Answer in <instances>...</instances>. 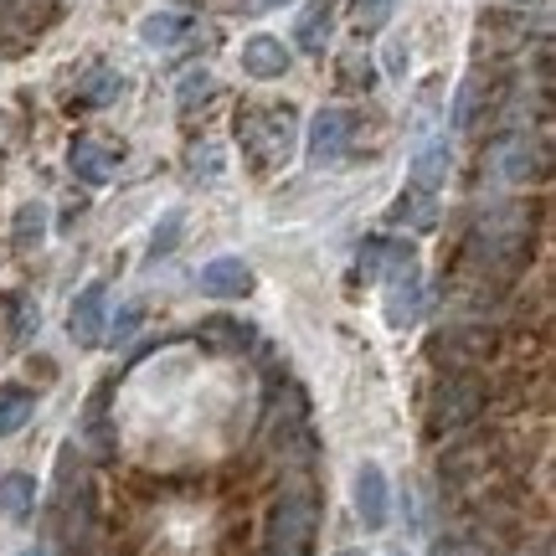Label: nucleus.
<instances>
[{
	"label": "nucleus",
	"mask_w": 556,
	"mask_h": 556,
	"mask_svg": "<svg viewBox=\"0 0 556 556\" xmlns=\"http://www.w3.org/2000/svg\"><path fill=\"white\" fill-rule=\"evenodd\" d=\"M294 129H299L294 103H248L238 114V139L258 170L283 165V160L294 155Z\"/></svg>",
	"instance_id": "1"
},
{
	"label": "nucleus",
	"mask_w": 556,
	"mask_h": 556,
	"mask_svg": "<svg viewBox=\"0 0 556 556\" xmlns=\"http://www.w3.org/2000/svg\"><path fill=\"white\" fill-rule=\"evenodd\" d=\"M319 531V500L309 490H289L268 510V531H263V556H309Z\"/></svg>",
	"instance_id": "2"
},
{
	"label": "nucleus",
	"mask_w": 556,
	"mask_h": 556,
	"mask_svg": "<svg viewBox=\"0 0 556 556\" xmlns=\"http://www.w3.org/2000/svg\"><path fill=\"white\" fill-rule=\"evenodd\" d=\"M484 407H490V381L479 371H448V381L428 402V438H448L469 428Z\"/></svg>",
	"instance_id": "3"
},
{
	"label": "nucleus",
	"mask_w": 556,
	"mask_h": 556,
	"mask_svg": "<svg viewBox=\"0 0 556 556\" xmlns=\"http://www.w3.org/2000/svg\"><path fill=\"white\" fill-rule=\"evenodd\" d=\"M428 356L438 366H454V371H475L484 356H495V330L490 325H454V330H438L428 340Z\"/></svg>",
	"instance_id": "4"
},
{
	"label": "nucleus",
	"mask_w": 556,
	"mask_h": 556,
	"mask_svg": "<svg viewBox=\"0 0 556 556\" xmlns=\"http://www.w3.org/2000/svg\"><path fill=\"white\" fill-rule=\"evenodd\" d=\"M351 129H356V114H351V109H319L315 124H309V144H304L309 165H315V170L340 165L345 150H351Z\"/></svg>",
	"instance_id": "5"
},
{
	"label": "nucleus",
	"mask_w": 556,
	"mask_h": 556,
	"mask_svg": "<svg viewBox=\"0 0 556 556\" xmlns=\"http://www.w3.org/2000/svg\"><path fill=\"white\" fill-rule=\"evenodd\" d=\"M407 268H417V248L407 238H371L356 258L361 278H397Z\"/></svg>",
	"instance_id": "6"
},
{
	"label": "nucleus",
	"mask_w": 556,
	"mask_h": 556,
	"mask_svg": "<svg viewBox=\"0 0 556 556\" xmlns=\"http://www.w3.org/2000/svg\"><path fill=\"white\" fill-rule=\"evenodd\" d=\"M541 165H546V155H541V144L531 135H510V139H500L495 144V176L510 180V186L536 180Z\"/></svg>",
	"instance_id": "7"
},
{
	"label": "nucleus",
	"mask_w": 556,
	"mask_h": 556,
	"mask_svg": "<svg viewBox=\"0 0 556 556\" xmlns=\"http://www.w3.org/2000/svg\"><path fill=\"white\" fill-rule=\"evenodd\" d=\"M103 319H109V283H88L73 299V319H67V330H73V340H78L83 351H93L103 340Z\"/></svg>",
	"instance_id": "8"
},
{
	"label": "nucleus",
	"mask_w": 556,
	"mask_h": 556,
	"mask_svg": "<svg viewBox=\"0 0 556 556\" xmlns=\"http://www.w3.org/2000/svg\"><path fill=\"white\" fill-rule=\"evenodd\" d=\"M422 309H428V294H422V274H417V268H407V274H397V278H387V325H392V330L417 325V319H422Z\"/></svg>",
	"instance_id": "9"
},
{
	"label": "nucleus",
	"mask_w": 556,
	"mask_h": 556,
	"mask_svg": "<svg viewBox=\"0 0 556 556\" xmlns=\"http://www.w3.org/2000/svg\"><path fill=\"white\" fill-rule=\"evenodd\" d=\"M289 67H294V52H289V47H283L278 37L258 31V37L242 41V73H248V78L274 83V78H283Z\"/></svg>",
	"instance_id": "10"
},
{
	"label": "nucleus",
	"mask_w": 556,
	"mask_h": 556,
	"mask_svg": "<svg viewBox=\"0 0 556 556\" xmlns=\"http://www.w3.org/2000/svg\"><path fill=\"white\" fill-rule=\"evenodd\" d=\"M387 510H392V495H387V475L381 464H361L356 469V516L366 531H381L387 526Z\"/></svg>",
	"instance_id": "11"
},
{
	"label": "nucleus",
	"mask_w": 556,
	"mask_h": 556,
	"mask_svg": "<svg viewBox=\"0 0 556 556\" xmlns=\"http://www.w3.org/2000/svg\"><path fill=\"white\" fill-rule=\"evenodd\" d=\"M197 283L206 299H248L253 294V268L242 258H212L201 268Z\"/></svg>",
	"instance_id": "12"
},
{
	"label": "nucleus",
	"mask_w": 556,
	"mask_h": 556,
	"mask_svg": "<svg viewBox=\"0 0 556 556\" xmlns=\"http://www.w3.org/2000/svg\"><path fill=\"white\" fill-rule=\"evenodd\" d=\"M438 475H443V484H475V479H490V443L484 438H475V443H454L448 454H443V464H438Z\"/></svg>",
	"instance_id": "13"
},
{
	"label": "nucleus",
	"mask_w": 556,
	"mask_h": 556,
	"mask_svg": "<svg viewBox=\"0 0 556 556\" xmlns=\"http://www.w3.org/2000/svg\"><path fill=\"white\" fill-rule=\"evenodd\" d=\"M67 165H73V176L78 180L103 186V180H114V170H119V150H114V144H99V139H73Z\"/></svg>",
	"instance_id": "14"
},
{
	"label": "nucleus",
	"mask_w": 556,
	"mask_h": 556,
	"mask_svg": "<svg viewBox=\"0 0 556 556\" xmlns=\"http://www.w3.org/2000/svg\"><path fill=\"white\" fill-rule=\"evenodd\" d=\"M330 31H336V0H309V5L299 11L294 47L309 52V58H319V52L330 47Z\"/></svg>",
	"instance_id": "15"
},
{
	"label": "nucleus",
	"mask_w": 556,
	"mask_h": 556,
	"mask_svg": "<svg viewBox=\"0 0 556 556\" xmlns=\"http://www.w3.org/2000/svg\"><path fill=\"white\" fill-rule=\"evenodd\" d=\"M197 31V21L180 16V11H155V16L139 21V37H144V47H160V52H170V47H180V41Z\"/></svg>",
	"instance_id": "16"
},
{
	"label": "nucleus",
	"mask_w": 556,
	"mask_h": 556,
	"mask_svg": "<svg viewBox=\"0 0 556 556\" xmlns=\"http://www.w3.org/2000/svg\"><path fill=\"white\" fill-rule=\"evenodd\" d=\"M448 160H454L448 139H443V135L428 139V144L413 155V186H417V191H433V197H438V186H443V176H448Z\"/></svg>",
	"instance_id": "17"
},
{
	"label": "nucleus",
	"mask_w": 556,
	"mask_h": 556,
	"mask_svg": "<svg viewBox=\"0 0 556 556\" xmlns=\"http://www.w3.org/2000/svg\"><path fill=\"white\" fill-rule=\"evenodd\" d=\"M433 217H438L433 191H417V186H407V191L387 206V227H433Z\"/></svg>",
	"instance_id": "18"
},
{
	"label": "nucleus",
	"mask_w": 556,
	"mask_h": 556,
	"mask_svg": "<svg viewBox=\"0 0 556 556\" xmlns=\"http://www.w3.org/2000/svg\"><path fill=\"white\" fill-rule=\"evenodd\" d=\"M31 413H37V392L21 387V381H5V387H0V438L21 433V428L31 422Z\"/></svg>",
	"instance_id": "19"
},
{
	"label": "nucleus",
	"mask_w": 556,
	"mask_h": 556,
	"mask_svg": "<svg viewBox=\"0 0 556 556\" xmlns=\"http://www.w3.org/2000/svg\"><path fill=\"white\" fill-rule=\"evenodd\" d=\"M83 438H88V448L93 458H109L114 454V422H109V381H99V392H93V407H88V422H83Z\"/></svg>",
	"instance_id": "20"
},
{
	"label": "nucleus",
	"mask_w": 556,
	"mask_h": 556,
	"mask_svg": "<svg viewBox=\"0 0 556 556\" xmlns=\"http://www.w3.org/2000/svg\"><path fill=\"white\" fill-rule=\"evenodd\" d=\"M31 510H37V479L26 475V469H16V475L0 479V516L26 520Z\"/></svg>",
	"instance_id": "21"
},
{
	"label": "nucleus",
	"mask_w": 556,
	"mask_h": 556,
	"mask_svg": "<svg viewBox=\"0 0 556 556\" xmlns=\"http://www.w3.org/2000/svg\"><path fill=\"white\" fill-rule=\"evenodd\" d=\"M201 345H222L227 356H242V345H253L258 340V330L253 325H238V319H217V325H206V330H197Z\"/></svg>",
	"instance_id": "22"
},
{
	"label": "nucleus",
	"mask_w": 556,
	"mask_h": 556,
	"mask_svg": "<svg viewBox=\"0 0 556 556\" xmlns=\"http://www.w3.org/2000/svg\"><path fill=\"white\" fill-rule=\"evenodd\" d=\"M433 556H500V546L484 531H448L433 541Z\"/></svg>",
	"instance_id": "23"
},
{
	"label": "nucleus",
	"mask_w": 556,
	"mask_h": 556,
	"mask_svg": "<svg viewBox=\"0 0 556 556\" xmlns=\"http://www.w3.org/2000/svg\"><path fill=\"white\" fill-rule=\"evenodd\" d=\"M11 232H16V248L21 253H31L41 238H47V201H26L11 222Z\"/></svg>",
	"instance_id": "24"
},
{
	"label": "nucleus",
	"mask_w": 556,
	"mask_h": 556,
	"mask_svg": "<svg viewBox=\"0 0 556 556\" xmlns=\"http://www.w3.org/2000/svg\"><path fill=\"white\" fill-rule=\"evenodd\" d=\"M124 93V78L114 73V67H99L93 78L83 83V93H78V109H109V103Z\"/></svg>",
	"instance_id": "25"
},
{
	"label": "nucleus",
	"mask_w": 556,
	"mask_h": 556,
	"mask_svg": "<svg viewBox=\"0 0 556 556\" xmlns=\"http://www.w3.org/2000/svg\"><path fill=\"white\" fill-rule=\"evenodd\" d=\"M180 227H186V212H180V206H170V212L160 217V227H155V238H150V253H144V258L155 263V258H165V253H176V248H180Z\"/></svg>",
	"instance_id": "26"
},
{
	"label": "nucleus",
	"mask_w": 556,
	"mask_h": 556,
	"mask_svg": "<svg viewBox=\"0 0 556 556\" xmlns=\"http://www.w3.org/2000/svg\"><path fill=\"white\" fill-rule=\"evenodd\" d=\"M392 11H397V0H356V26L361 31H377V26L392 21Z\"/></svg>",
	"instance_id": "27"
},
{
	"label": "nucleus",
	"mask_w": 556,
	"mask_h": 556,
	"mask_svg": "<svg viewBox=\"0 0 556 556\" xmlns=\"http://www.w3.org/2000/svg\"><path fill=\"white\" fill-rule=\"evenodd\" d=\"M139 325H144V304H124L119 315H114V330H109V340H114V345H124V340L135 336Z\"/></svg>",
	"instance_id": "28"
},
{
	"label": "nucleus",
	"mask_w": 556,
	"mask_h": 556,
	"mask_svg": "<svg viewBox=\"0 0 556 556\" xmlns=\"http://www.w3.org/2000/svg\"><path fill=\"white\" fill-rule=\"evenodd\" d=\"M212 93V73H191V78L180 83V109H197V99Z\"/></svg>",
	"instance_id": "29"
},
{
	"label": "nucleus",
	"mask_w": 556,
	"mask_h": 556,
	"mask_svg": "<svg viewBox=\"0 0 556 556\" xmlns=\"http://www.w3.org/2000/svg\"><path fill=\"white\" fill-rule=\"evenodd\" d=\"M387 73L407 78V41H387Z\"/></svg>",
	"instance_id": "30"
},
{
	"label": "nucleus",
	"mask_w": 556,
	"mask_h": 556,
	"mask_svg": "<svg viewBox=\"0 0 556 556\" xmlns=\"http://www.w3.org/2000/svg\"><path fill=\"white\" fill-rule=\"evenodd\" d=\"M191 170H197V176L206 170V180H217L222 176V150H217V144H206V155H197V165H191Z\"/></svg>",
	"instance_id": "31"
},
{
	"label": "nucleus",
	"mask_w": 556,
	"mask_h": 556,
	"mask_svg": "<svg viewBox=\"0 0 556 556\" xmlns=\"http://www.w3.org/2000/svg\"><path fill=\"white\" fill-rule=\"evenodd\" d=\"M0 304H5V309H16V294H5ZM31 325H37V315H21V319H16V340L31 336Z\"/></svg>",
	"instance_id": "32"
},
{
	"label": "nucleus",
	"mask_w": 556,
	"mask_h": 556,
	"mask_svg": "<svg viewBox=\"0 0 556 556\" xmlns=\"http://www.w3.org/2000/svg\"><path fill=\"white\" fill-rule=\"evenodd\" d=\"M283 0H238V11H248V16H263V11H278Z\"/></svg>",
	"instance_id": "33"
},
{
	"label": "nucleus",
	"mask_w": 556,
	"mask_h": 556,
	"mask_svg": "<svg viewBox=\"0 0 556 556\" xmlns=\"http://www.w3.org/2000/svg\"><path fill=\"white\" fill-rule=\"evenodd\" d=\"M336 556H366V552H356V546H345V552H336Z\"/></svg>",
	"instance_id": "34"
},
{
	"label": "nucleus",
	"mask_w": 556,
	"mask_h": 556,
	"mask_svg": "<svg viewBox=\"0 0 556 556\" xmlns=\"http://www.w3.org/2000/svg\"><path fill=\"white\" fill-rule=\"evenodd\" d=\"M397 556H402V552H397Z\"/></svg>",
	"instance_id": "35"
}]
</instances>
